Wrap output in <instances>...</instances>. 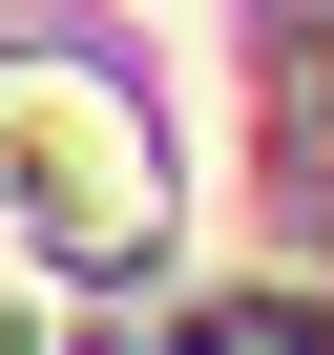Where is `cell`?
I'll use <instances>...</instances> for the list:
<instances>
[{
  "mask_svg": "<svg viewBox=\"0 0 334 355\" xmlns=\"http://www.w3.org/2000/svg\"><path fill=\"white\" fill-rule=\"evenodd\" d=\"M0 209H21L42 251H146V230H167V167H146V125H125L105 84L0 63Z\"/></svg>",
  "mask_w": 334,
  "mask_h": 355,
  "instance_id": "6da1fadb",
  "label": "cell"
},
{
  "mask_svg": "<svg viewBox=\"0 0 334 355\" xmlns=\"http://www.w3.org/2000/svg\"><path fill=\"white\" fill-rule=\"evenodd\" d=\"M0 355H42V313H21V293H0Z\"/></svg>",
  "mask_w": 334,
  "mask_h": 355,
  "instance_id": "7a4b0ae2",
  "label": "cell"
}]
</instances>
